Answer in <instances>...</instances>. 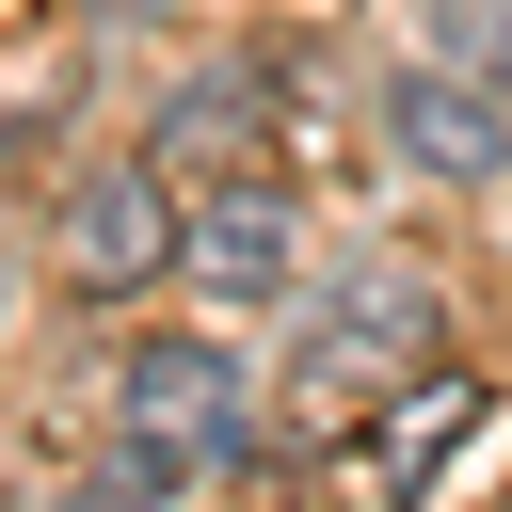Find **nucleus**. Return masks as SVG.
<instances>
[{"instance_id": "obj_1", "label": "nucleus", "mask_w": 512, "mask_h": 512, "mask_svg": "<svg viewBox=\"0 0 512 512\" xmlns=\"http://www.w3.org/2000/svg\"><path fill=\"white\" fill-rule=\"evenodd\" d=\"M192 256V208H176V160L144 144V160H96V176H64V208H48V272L80 288V304H128V288H160Z\"/></svg>"}, {"instance_id": "obj_2", "label": "nucleus", "mask_w": 512, "mask_h": 512, "mask_svg": "<svg viewBox=\"0 0 512 512\" xmlns=\"http://www.w3.org/2000/svg\"><path fill=\"white\" fill-rule=\"evenodd\" d=\"M432 336H448L432 272H352V288H336V304L304 320L288 384H304V416H368V400H400V384L432 368Z\"/></svg>"}, {"instance_id": "obj_3", "label": "nucleus", "mask_w": 512, "mask_h": 512, "mask_svg": "<svg viewBox=\"0 0 512 512\" xmlns=\"http://www.w3.org/2000/svg\"><path fill=\"white\" fill-rule=\"evenodd\" d=\"M384 144H400L416 176L480 192V176H512V80H480V64H448V48H416V64L384 80Z\"/></svg>"}, {"instance_id": "obj_4", "label": "nucleus", "mask_w": 512, "mask_h": 512, "mask_svg": "<svg viewBox=\"0 0 512 512\" xmlns=\"http://www.w3.org/2000/svg\"><path fill=\"white\" fill-rule=\"evenodd\" d=\"M112 416H128V448L208 464V448L240 432V352H224V336H144V352L112 368Z\"/></svg>"}, {"instance_id": "obj_5", "label": "nucleus", "mask_w": 512, "mask_h": 512, "mask_svg": "<svg viewBox=\"0 0 512 512\" xmlns=\"http://www.w3.org/2000/svg\"><path fill=\"white\" fill-rule=\"evenodd\" d=\"M288 256H304V208H288V176H224V192H192V288H224V304H256V288H288Z\"/></svg>"}, {"instance_id": "obj_6", "label": "nucleus", "mask_w": 512, "mask_h": 512, "mask_svg": "<svg viewBox=\"0 0 512 512\" xmlns=\"http://www.w3.org/2000/svg\"><path fill=\"white\" fill-rule=\"evenodd\" d=\"M432 48L480 64V80H512V0H432Z\"/></svg>"}, {"instance_id": "obj_7", "label": "nucleus", "mask_w": 512, "mask_h": 512, "mask_svg": "<svg viewBox=\"0 0 512 512\" xmlns=\"http://www.w3.org/2000/svg\"><path fill=\"white\" fill-rule=\"evenodd\" d=\"M96 16H176V0H96Z\"/></svg>"}]
</instances>
